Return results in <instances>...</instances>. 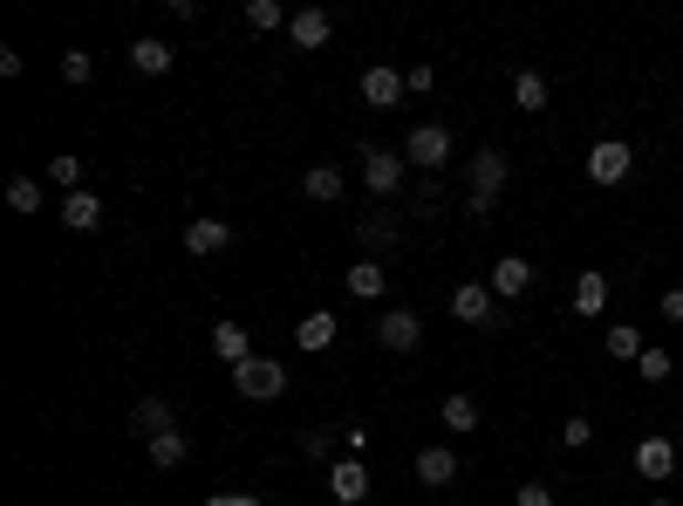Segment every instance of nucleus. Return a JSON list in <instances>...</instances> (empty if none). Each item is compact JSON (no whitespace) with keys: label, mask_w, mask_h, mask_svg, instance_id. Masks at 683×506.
<instances>
[{"label":"nucleus","mask_w":683,"mask_h":506,"mask_svg":"<svg viewBox=\"0 0 683 506\" xmlns=\"http://www.w3.org/2000/svg\"><path fill=\"white\" fill-rule=\"evenodd\" d=\"M329 34H335V21L321 14V8H294V21H288V42H294V49L314 55V49H329Z\"/></svg>","instance_id":"2eb2a0df"},{"label":"nucleus","mask_w":683,"mask_h":506,"mask_svg":"<svg viewBox=\"0 0 683 506\" xmlns=\"http://www.w3.org/2000/svg\"><path fill=\"white\" fill-rule=\"evenodd\" d=\"M178 55H172V42H157V34H137V42H131V69L137 75H165Z\"/></svg>","instance_id":"4be33fe9"},{"label":"nucleus","mask_w":683,"mask_h":506,"mask_svg":"<svg viewBox=\"0 0 683 506\" xmlns=\"http://www.w3.org/2000/svg\"><path fill=\"white\" fill-rule=\"evenodd\" d=\"M601 349H609L615 363H635V357H642V349H650V342H642V329H635V322H609V335H601Z\"/></svg>","instance_id":"5701e85b"},{"label":"nucleus","mask_w":683,"mask_h":506,"mask_svg":"<svg viewBox=\"0 0 683 506\" xmlns=\"http://www.w3.org/2000/svg\"><path fill=\"white\" fill-rule=\"evenodd\" d=\"M329 499L335 506H363L370 499V458H335L329 465Z\"/></svg>","instance_id":"423d86ee"},{"label":"nucleus","mask_w":683,"mask_h":506,"mask_svg":"<svg viewBox=\"0 0 683 506\" xmlns=\"http://www.w3.org/2000/svg\"><path fill=\"white\" fill-rule=\"evenodd\" d=\"M417 479H424V486H452V479H458V452H452V445H424V452H417Z\"/></svg>","instance_id":"a211bd4d"},{"label":"nucleus","mask_w":683,"mask_h":506,"mask_svg":"<svg viewBox=\"0 0 683 506\" xmlns=\"http://www.w3.org/2000/svg\"><path fill=\"white\" fill-rule=\"evenodd\" d=\"M635 172V151L622 144V137H601L594 151H588V185H622Z\"/></svg>","instance_id":"20e7f679"},{"label":"nucleus","mask_w":683,"mask_h":506,"mask_svg":"<svg viewBox=\"0 0 683 506\" xmlns=\"http://www.w3.org/2000/svg\"><path fill=\"white\" fill-rule=\"evenodd\" d=\"M437 417H445V432H478V397H465V391H452L445 404H437Z\"/></svg>","instance_id":"b1692460"},{"label":"nucleus","mask_w":683,"mask_h":506,"mask_svg":"<svg viewBox=\"0 0 683 506\" xmlns=\"http://www.w3.org/2000/svg\"><path fill=\"white\" fill-rule=\"evenodd\" d=\"M335 335H342V322L329 316V308H314V316L294 322V349H308V357H321V349H329Z\"/></svg>","instance_id":"dca6fc26"},{"label":"nucleus","mask_w":683,"mask_h":506,"mask_svg":"<svg viewBox=\"0 0 683 506\" xmlns=\"http://www.w3.org/2000/svg\"><path fill=\"white\" fill-rule=\"evenodd\" d=\"M376 342H383V349H396V357H404V349H417V342H424L417 308H383V316H376Z\"/></svg>","instance_id":"0eeeda50"},{"label":"nucleus","mask_w":683,"mask_h":506,"mask_svg":"<svg viewBox=\"0 0 683 506\" xmlns=\"http://www.w3.org/2000/svg\"><path fill=\"white\" fill-rule=\"evenodd\" d=\"M62 226L69 233H96L103 226V199H96V192H69V199H62Z\"/></svg>","instance_id":"412c9836"},{"label":"nucleus","mask_w":683,"mask_h":506,"mask_svg":"<svg viewBox=\"0 0 683 506\" xmlns=\"http://www.w3.org/2000/svg\"><path fill=\"white\" fill-rule=\"evenodd\" d=\"M185 452H192V445H185V432H157V438H151V465H157V473H178Z\"/></svg>","instance_id":"a878e982"},{"label":"nucleus","mask_w":683,"mask_h":506,"mask_svg":"<svg viewBox=\"0 0 683 506\" xmlns=\"http://www.w3.org/2000/svg\"><path fill=\"white\" fill-rule=\"evenodd\" d=\"M288 21H294V14L280 8V0H247V28H253V34H273V28H288Z\"/></svg>","instance_id":"cd10ccee"},{"label":"nucleus","mask_w":683,"mask_h":506,"mask_svg":"<svg viewBox=\"0 0 683 506\" xmlns=\"http://www.w3.org/2000/svg\"><path fill=\"white\" fill-rule=\"evenodd\" d=\"M342 438V458H370V432L363 424H349V432H335Z\"/></svg>","instance_id":"f704fd0d"},{"label":"nucleus","mask_w":683,"mask_h":506,"mask_svg":"<svg viewBox=\"0 0 683 506\" xmlns=\"http://www.w3.org/2000/svg\"><path fill=\"white\" fill-rule=\"evenodd\" d=\"M301 192H308L314 206H335L342 192H349V178H342V165H308V172H301Z\"/></svg>","instance_id":"f3484780"},{"label":"nucleus","mask_w":683,"mask_h":506,"mask_svg":"<svg viewBox=\"0 0 683 506\" xmlns=\"http://www.w3.org/2000/svg\"><path fill=\"white\" fill-rule=\"evenodd\" d=\"M568 308H575L581 322H601V316H609V275H594V267H588V275H575Z\"/></svg>","instance_id":"1a4fd4ad"},{"label":"nucleus","mask_w":683,"mask_h":506,"mask_svg":"<svg viewBox=\"0 0 683 506\" xmlns=\"http://www.w3.org/2000/svg\"><path fill=\"white\" fill-rule=\"evenodd\" d=\"M663 322H683V288H663Z\"/></svg>","instance_id":"4c0bfd02"},{"label":"nucleus","mask_w":683,"mask_h":506,"mask_svg":"<svg viewBox=\"0 0 683 506\" xmlns=\"http://www.w3.org/2000/svg\"><path fill=\"white\" fill-rule=\"evenodd\" d=\"M404 178H411V165H404V151H363V185L370 192H404Z\"/></svg>","instance_id":"6e6552de"},{"label":"nucleus","mask_w":683,"mask_h":506,"mask_svg":"<svg viewBox=\"0 0 683 506\" xmlns=\"http://www.w3.org/2000/svg\"><path fill=\"white\" fill-rule=\"evenodd\" d=\"M452 316H458L465 329H506V308H499L493 281H458V288H452Z\"/></svg>","instance_id":"f257e3e1"},{"label":"nucleus","mask_w":683,"mask_h":506,"mask_svg":"<svg viewBox=\"0 0 683 506\" xmlns=\"http://www.w3.org/2000/svg\"><path fill=\"white\" fill-rule=\"evenodd\" d=\"M90 75H96V62H90V49H62V83H75V90H83V83H90Z\"/></svg>","instance_id":"2f4dec72"},{"label":"nucleus","mask_w":683,"mask_h":506,"mask_svg":"<svg viewBox=\"0 0 683 506\" xmlns=\"http://www.w3.org/2000/svg\"><path fill=\"white\" fill-rule=\"evenodd\" d=\"M131 424H137V438H144V445H151L157 432H178V424H172V404H165V397H137V404H131Z\"/></svg>","instance_id":"aec40b11"},{"label":"nucleus","mask_w":683,"mask_h":506,"mask_svg":"<svg viewBox=\"0 0 683 506\" xmlns=\"http://www.w3.org/2000/svg\"><path fill=\"white\" fill-rule=\"evenodd\" d=\"M560 445H575V452L594 445V424H588V417H568V424H560Z\"/></svg>","instance_id":"72a5a7b5"},{"label":"nucleus","mask_w":683,"mask_h":506,"mask_svg":"<svg viewBox=\"0 0 683 506\" xmlns=\"http://www.w3.org/2000/svg\"><path fill=\"white\" fill-rule=\"evenodd\" d=\"M49 185H62V192H83V158H49Z\"/></svg>","instance_id":"7c9ffc66"},{"label":"nucleus","mask_w":683,"mask_h":506,"mask_svg":"<svg viewBox=\"0 0 683 506\" xmlns=\"http://www.w3.org/2000/svg\"><path fill=\"white\" fill-rule=\"evenodd\" d=\"M635 370H642V383H670L676 357H670V349H642V357H635Z\"/></svg>","instance_id":"c756f323"},{"label":"nucleus","mask_w":683,"mask_h":506,"mask_svg":"<svg viewBox=\"0 0 683 506\" xmlns=\"http://www.w3.org/2000/svg\"><path fill=\"white\" fill-rule=\"evenodd\" d=\"M8 206H14V213H42V178H28V172L8 178Z\"/></svg>","instance_id":"c85d7f7f"},{"label":"nucleus","mask_w":683,"mask_h":506,"mask_svg":"<svg viewBox=\"0 0 683 506\" xmlns=\"http://www.w3.org/2000/svg\"><path fill=\"white\" fill-rule=\"evenodd\" d=\"M642 506H676V499H670V493H650V499H642Z\"/></svg>","instance_id":"ea45409f"},{"label":"nucleus","mask_w":683,"mask_h":506,"mask_svg":"<svg viewBox=\"0 0 683 506\" xmlns=\"http://www.w3.org/2000/svg\"><path fill=\"white\" fill-rule=\"evenodd\" d=\"M206 506H260L253 493H206Z\"/></svg>","instance_id":"58836bf2"},{"label":"nucleus","mask_w":683,"mask_h":506,"mask_svg":"<svg viewBox=\"0 0 683 506\" xmlns=\"http://www.w3.org/2000/svg\"><path fill=\"white\" fill-rule=\"evenodd\" d=\"M506 178H513V165H506V151H478L472 158V213L486 219L493 206H499V192H506Z\"/></svg>","instance_id":"f03ea898"},{"label":"nucleus","mask_w":683,"mask_h":506,"mask_svg":"<svg viewBox=\"0 0 683 506\" xmlns=\"http://www.w3.org/2000/svg\"><path fill=\"white\" fill-rule=\"evenodd\" d=\"M232 391H239V397H253V404H273L280 391H288V370H280L273 357H247V363L232 370Z\"/></svg>","instance_id":"7ed1b4c3"},{"label":"nucleus","mask_w":683,"mask_h":506,"mask_svg":"<svg viewBox=\"0 0 683 506\" xmlns=\"http://www.w3.org/2000/svg\"><path fill=\"white\" fill-rule=\"evenodd\" d=\"M232 247V219H185V254H226Z\"/></svg>","instance_id":"f8f14e48"},{"label":"nucleus","mask_w":683,"mask_h":506,"mask_svg":"<svg viewBox=\"0 0 683 506\" xmlns=\"http://www.w3.org/2000/svg\"><path fill=\"white\" fill-rule=\"evenodd\" d=\"M635 473L650 479V486H663L676 473V445L670 438H635Z\"/></svg>","instance_id":"4468645a"},{"label":"nucleus","mask_w":683,"mask_h":506,"mask_svg":"<svg viewBox=\"0 0 683 506\" xmlns=\"http://www.w3.org/2000/svg\"><path fill=\"white\" fill-rule=\"evenodd\" d=\"M294 445H301V458H329V452H335V438H329V432H314V424H308Z\"/></svg>","instance_id":"473e14b6"},{"label":"nucleus","mask_w":683,"mask_h":506,"mask_svg":"<svg viewBox=\"0 0 683 506\" xmlns=\"http://www.w3.org/2000/svg\"><path fill=\"white\" fill-rule=\"evenodd\" d=\"M363 103H376V110H396V103H404V69L370 62V69H363Z\"/></svg>","instance_id":"9b49d317"},{"label":"nucleus","mask_w":683,"mask_h":506,"mask_svg":"<svg viewBox=\"0 0 683 506\" xmlns=\"http://www.w3.org/2000/svg\"><path fill=\"white\" fill-rule=\"evenodd\" d=\"M355 240H363V260H376V254H390L396 240H404V226H396L390 213H363L355 219Z\"/></svg>","instance_id":"ddd939ff"},{"label":"nucleus","mask_w":683,"mask_h":506,"mask_svg":"<svg viewBox=\"0 0 683 506\" xmlns=\"http://www.w3.org/2000/svg\"><path fill=\"white\" fill-rule=\"evenodd\" d=\"M527 288H534V260H527V254H499V260H493V295H499V301H519Z\"/></svg>","instance_id":"9d476101"},{"label":"nucleus","mask_w":683,"mask_h":506,"mask_svg":"<svg viewBox=\"0 0 683 506\" xmlns=\"http://www.w3.org/2000/svg\"><path fill=\"white\" fill-rule=\"evenodd\" d=\"M513 103H519V110H547V75H540V69H519V75H513Z\"/></svg>","instance_id":"bb28decb"},{"label":"nucleus","mask_w":683,"mask_h":506,"mask_svg":"<svg viewBox=\"0 0 683 506\" xmlns=\"http://www.w3.org/2000/svg\"><path fill=\"white\" fill-rule=\"evenodd\" d=\"M513 506H553V486H540V479H527L513 493Z\"/></svg>","instance_id":"e433bc0d"},{"label":"nucleus","mask_w":683,"mask_h":506,"mask_svg":"<svg viewBox=\"0 0 683 506\" xmlns=\"http://www.w3.org/2000/svg\"><path fill=\"white\" fill-rule=\"evenodd\" d=\"M213 349H219V357H226V363L239 370V363H247V357H253V335H247V329H239V322H219V329H213Z\"/></svg>","instance_id":"393cba45"},{"label":"nucleus","mask_w":683,"mask_h":506,"mask_svg":"<svg viewBox=\"0 0 683 506\" xmlns=\"http://www.w3.org/2000/svg\"><path fill=\"white\" fill-rule=\"evenodd\" d=\"M431 83H437V69H431V62H411V69H404V90L431 96Z\"/></svg>","instance_id":"c9c22d12"},{"label":"nucleus","mask_w":683,"mask_h":506,"mask_svg":"<svg viewBox=\"0 0 683 506\" xmlns=\"http://www.w3.org/2000/svg\"><path fill=\"white\" fill-rule=\"evenodd\" d=\"M404 165H424V172L452 165V131H445V124H417V131L404 137Z\"/></svg>","instance_id":"39448f33"},{"label":"nucleus","mask_w":683,"mask_h":506,"mask_svg":"<svg viewBox=\"0 0 683 506\" xmlns=\"http://www.w3.org/2000/svg\"><path fill=\"white\" fill-rule=\"evenodd\" d=\"M342 288H349L355 301H383V288H390V275H383V260H355L349 275H342Z\"/></svg>","instance_id":"6ab92c4d"}]
</instances>
